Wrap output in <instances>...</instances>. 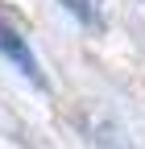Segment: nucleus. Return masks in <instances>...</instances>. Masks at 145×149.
<instances>
[{"label":"nucleus","instance_id":"nucleus-1","mask_svg":"<svg viewBox=\"0 0 145 149\" xmlns=\"http://www.w3.org/2000/svg\"><path fill=\"white\" fill-rule=\"evenodd\" d=\"M0 50H4L8 62H17V70H21L29 83H38V87L46 83V79H42V66H38V58H33V50H29V42H25V33L17 29V25H8L4 13H0Z\"/></svg>","mask_w":145,"mask_h":149},{"label":"nucleus","instance_id":"nucleus-2","mask_svg":"<svg viewBox=\"0 0 145 149\" xmlns=\"http://www.w3.org/2000/svg\"><path fill=\"white\" fill-rule=\"evenodd\" d=\"M62 4L75 13L83 25H91V29H100V25H104V17H100V8H96V0H62Z\"/></svg>","mask_w":145,"mask_h":149}]
</instances>
